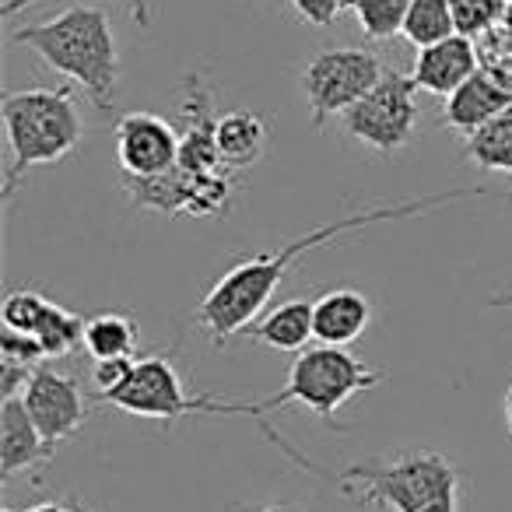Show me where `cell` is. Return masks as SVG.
<instances>
[{
  "mask_svg": "<svg viewBox=\"0 0 512 512\" xmlns=\"http://www.w3.org/2000/svg\"><path fill=\"white\" fill-rule=\"evenodd\" d=\"M386 383L383 369H369L358 362L348 348H334V344H320V348H306L295 355L292 369H288V386L274 397L260 400V411H278L288 404H302L323 421H337V411L348 404L351 397L365 390H376Z\"/></svg>",
  "mask_w": 512,
  "mask_h": 512,
  "instance_id": "5b68a950",
  "label": "cell"
},
{
  "mask_svg": "<svg viewBox=\"0 0 512 512\" xmlns=\"http://www.w3.org/2000/svg\"><path fill=\"white\" fill-rule=\"evenodd\" d=\"M137 323L127 313H99L85 323V351L92 362L102 358H137Z\"/></svg>",
  "mask_w": 512,
  "mask_h": 512,
  "instance_id": "ac0fdd59",
  "label": "cell"
},
{
  "mask_svg": "<svg viewBox=\"0 0 512 512\" xmlns=\"http://www.w3.org/2000/svg\"><path fill=\"white\" fill-rule=\"evenodd\" d=\"M25 512H74V502H71V498H60V502H39V505H32V509H25Z\"/></svg>",
  "mask_w": 512,
  "mask_h": 512,
  "instance_id": "f1b7e54d",
  "label": "cell"
},
{
  "mask_svg": "<svg viewBox=\"0 0 512 512\" xmlns=\"http://www.w3.org/2000/svg\"><path fill=\"white\" fill-rule=\"evenodd\" d=\"M386 67L376 53L355 50H323L302 67V95L313 113V127L323 130L330 116H344L355 102H362L383 81Z\"/></svg>",
  "mask_w": 512,
  "mask_h": 512,
  "instance_id": "52a82bcc",
  "label": "cell"
},
{
  "mask_svg": "<svg viewBox=\"0 0 512 512\" xmlns=\"http://www.w3.org/2000/svg\"><path fill=\"white\" fill-rule=\"evenodd\" d=\"M53 309H57V302L43 299L39 292L15 288V292H8V299H4L0 316H4V330H18V334L36 337L39 330L46 327V320L53 316Z\"/></svg>",
  "mask_w": 512,
  "mask_h": 512,
  "instance_id": "7402d4cb",
  "label": "cell"
},
{
  "mask_svg": "<svg viewBox=\"0 0 512 512\" xmlns=\"http://www.w3.org/2000/svg\"><path fill=\"white\" fill-rule=\"evenodd\" d=\"M449 8H453V22L460 36L481 39L484 32L498 29L505 22L509 0H449Z\"/></svg>",
  "mask_w": 512,
  "mask_h": 512,
  "instance_id": "603a6c76",
  "label": "cell"
},
{
  "mask_svg": "<svg viewBox=\"0 0 512 512\" xmlns=\"http://www.w3.org/2000/svg\"><path fill=\"white\" fill-rule=\"evenodd\" d=\"M218 151L225 169H249L267 151V123L249 109H232V113L218 116Z\"/></svg>",
  "mask_w": 512,
  "mask_h": 512,
  "instance_id": "e0dca14e",
  "label": "cell"
},
{
  "mask_svg": "<svg viewBox=\"0 0 512 512\" xmlns=\"http://www.w3.org/2000/svg\"><path fill=\"white\" fill-rule=\"evenodd\" d=\"M0 512H15V509H0Z\"/></svg>",
  "mask_w": 512,
  "mask_h": 512,
  "instance_id": "e575fe53",
  "label": "cell"
},
{
  "mask_svg": "<svg viewBox=\"0 0 512 512\" xmlns=\"http://www.w3.org/2000/svg\"><path fill=\"white\" fill-rule=\"evenodd\" d=\"M106 404L120 407L137 418L151 421H172L186 418V414H211V418H228V414H242V418H264L260 400H246V404H232V400H214V397H190L183 390L176 365L162 355L137 358L130 379L106 397Z\"/></svg>",
  "mask_w": 512,
  "mask_h": 512,
  "instance_id": "8992f818",
  "label": "cell"
},
{
  "mask_svg": "<svg viewBox=\"0 0 512 512\" xmlns=\"http://www.w3.org/2000/svg\"><path fill=\"white\" fill-rule=\"evenodd\" d=\"M235 172L197 176L186 169H169L162 176H123V190L144 211L158 214H193V218H218L232 207Z\"/></svg>",
  "mask_w": 512,
  "mask_h": 512,
  "instance_id": "9c48e42d",
  "label": "cell"
},
{
  "mask_svg": "<svg viewBox=\"0 0 512 512\" xmlns=\"http://www.w3.org/2000/svg\"><path fill=\"white\" fill-rule=\"evenodd\" d=\"M470 197H488V190H481V186H467V190L432 193V197H411V200H397V204L365 207V211L344 214V218H337V221L309 228V232L288 239L285 246L249 256V260L235 264L232 271L221 274V278L211 285V292L200 299L193 320H197V327L204 330L214 344H225L228 337L242 334L249 323H256L260 316H264L267 302L274 299V292L281 288V281L288 278V271H292L306 253H313V249L341 239V235L365 232L369 225H386V221L411 218V214L432 211V207L456 204V200H470Z\"/></svg>",
  "mask_w": 512,
  "mask_h": 512,
  "instance_id": "6da1fadb",
  "label": "cell"
},
{
  "mask_svg": "<svg viewBox=\"0 0 512 512\" xmlns=\"http://www.w3.org/2000/svg\"><path fill=\"white\" fill-rule=\"evenodd\" d=\"M134 365H137V358H102V362H95L92 365L95 393L106 400L113 390H120V386L130 379V372H134Z\"/></svg>",
  "mask_w": 512,
  "mask_h": 512,
  "instance_id": "d4e9b609",
  "label": "cell"
},
{
  "mask_svg": "<svg viewBox=\"0 0 512 512\" xmlns=\"http://www.w3.org/2000/svg\"><path fill=\"white\" fill-rule=\"evenodd\" d=\"M53 456H57V446L43 439L25 400L4 397V407H0V477L11 481L18 474H29L32 467L50 463Z\"/></svg>",
  "mask_w": 512,
  "mask_h": 512,
  "instance_id": "7c38bea8",
  "label": "cell"
},
{
  "mask_svg": "<svg viewBox=\"0 0 512 512\" xmlns=\"http://www.w3.org/2000/svg\"><path fill=\"white\" fill-rule=\"evenodd\" d=\"M22 400L50 446L74 439L81 432V425L92 418V407H88V397L78 386V379L50 369V365H39L32 372L22 390Z\"/></svg>",
  "mask_w": 512,
  "mask_h": 512,
  "instance_id": "30bf717a",
  "label": "cell"
},
{
  "mask_svg": "<svg viewBox=\"0 0 512 512\" xmlns=\"http://www.w3.org/2000/svg\"><path fill=\"white\" fill-rule=\"evenodd\" d=\"M414 95H418V85L411 74L386 71L383 81L344 113V130L379 155H397L400 148L411 144L414 127H418V99Z\"/></svg>",
  "mask_w": 512,
  "mask_h": 512,
  "instance_id": "ba28073f",
  "label": "cell"
},
{
  "mask_svg": "<svg viewBox=\"0 0 512 512\" xmlns=\"http://www.w3.org/2000/svg\"><path fill=\"white\" fill-rule=\"evenodd\" d=\"M505 421H509V432H512V386L505 390Z\"/></svg>",
  "mask_w": 512,
  "mask_h": 512,
  "instance_id": "4dcf8cb0",
  "label": "cell"
},
{
  "mask_svg": "<svg viewBox=\"0 0 512 512\" xmlns=\"http://www.w3.org/2000/svg\"><path fill=\"white\" fill-rule=\"evenodd\" d=\"M512 106V92L505 85H498L491 74L477 71L474 78H467L453 95H446V106H442V123L449 130L467 141L481 127H488L495 116H502Z\"/></svg>",
  "mask_w": 512,
  "mask_h": 512,
  "instance_id": "5bb4252c",
  "label": "cell"
},
{
  "mask_svg": "<svg viewBox=\"0 0 512 512\" xmlns=\"http://www.w3.org/2000/svg\"><path fill=\"white\" fill-rule=\"evenodd\" d=\"M228 512H302V509H295V505H288V502H271V505H253V502H239V505H232Z\"/></svg>",
  "mask_w": 512,
  "mask_h": 512,
  "instance_id": "83f0119b",
  "label": "cell"
},
{
  "mask_svg": "<svg viewBox=\"0 0 512 512\" xmlns=\"http://www.w3.org/2000/svg\"><path fill=\"white\" fill-rule=\"evenodd\" d=\"M449 36H456V22H453L449 0H414L411 11H407V22H404L407 43L425 50V46H435Z\"/></svg>",
  "mask_w": 512,
  "mask_h": 512,
  "instance_id": "ffe728a7",
  "label": "cell"
},
{
  "mask_svg": "<svg viewBox=\"0 0 512 512\" xmlns=\"http://www.w3.org/2000/svg\"><path fill=\"white\" fill-rule=\"evenodd\" d=\"M348 495L390 512H460V477L449 456L432 449L400 453L390 463H355L334 474Z\"/></svg>",
  "mask_w": 512,
  "mask_h": 512,
  "instance_id": "277c9868",
  "label": "cell"
},
{
  "mask_svg": "<svg viewBox=\"0 0 512 512\" xmlns=\"http://www.w3.org/2000/svg\"><path fill=\"white\" fill-rule=\"evenodd\" d=\"M344 8H355V0H344Z\"/></svg>",
  "mask_w": 512,
  "mask_h": 512,
  "instance_id": "836d02e7",
  "label": "cell"
},
{
  "mask_svg": "<svg viewBox=\"0 0 512 512\" xmlns=\"http://www.w3.org/2000/svg\"><path fill=\"white\" fill-rule=\"evenodd\" d=\"M11 43L29 46L46 67L71 78L99 109H113L120 81V50L113 25L99 8H67L57 18L11 32Z\"/></svg>",
  "mask_w": 512,
  "mask_h": 512,
  "instance_id": "7a4b0ae2",
  "label": "cell"
},
{
  "mask_svg": "<svg viewBox=\"0 0 512 512\" xmlns=\"http://www.w3.org/2000/svg\"><path fill=\"white\" fill-rule=\"evenodd\" d=\"M411 4L414 0H355V15L365 39L383 43V39L404 36V22Z\"/></svg>",
  "mask_w": 512,
  "mask_h": 512,
  "instance_id": "44dd1931",
  "label": "cell"
},
{
  "mask_svg": "<svg viewBox=\"0 0 512 512\" xmlns=\"http://www.w3.org/2000/svg\"><path fill=\"white\" fill-rule=\"evenodd\" d=\"M123 176H162L179 162V134L155 113H123L113 130Z\"/></svg>",
  "mask_w": 512,
  "mask_h": 512,
  "instance_id": "8fae6325",
  "label": "cell"
},
{
  "mask_svg": "<svg viewBox=\"0 0 512 512\" xmlns=\"http://www.w3.org/2000/svg\"><path fill=\"white\" fill-rule=\"evenodd\" d=\"M29 4H39V0H4V18H15L18 11H25ZM130 4V15H134V25L137 29H148L151 25V0H127Z\"/></svg>",
  "mask_w": 512,
  "mask_h": 512,
  "instance_id": "4316f807",
  "label": "cell"
},
{
  "mask_svg": "<svg viewBox=\"0 0 512 512\" xmlns=\"http://www.w3.org/2000/svg\"><path fill=\"white\" fill-rule=\"evenodd\" d=\"M246 334L274 351H295L299 355L316 337V302L285 299L281 306L267 309L256 323H249Z\"/></svg>",
  "mask_w": 512,
  "mask_h": 512,
  "instance_id": "2e32d148",
  "label": "cell"
},
{
  "mask_svg": "<svg viewBox=\"0 0 512 512\" xmlns=\"http://www.w3.org/2000/svg\"><path fill=\"white\" fill-rule=\"evenodd\" d=\"M71 502H74V512H95L92 505H85V502H81V498H71Z\"/></svg>",
  "mask_w": 512,
  "mask_h": 512,
  "instance_id": "1f68e13d",
  "label": "cell"
},
{
  "mask_svg": "<svg viewBox=\"0 0 512 512\" xmlns=\"http://www.w3.org/2000/svg\"><path fill=\"white\" fill-rule=\"evenodd\" d=\"M292 8L306 25L327 29V25L344 11V0H292Z\"/></svg>",
  "mask_w": 512,
  "mask_h": 512,
  "instance_id": "484cf974",
  "label": "cell"
},
{
  "mask_svg": "<svg viewBox=\"0 0 512 512\" xmlns=\"http://www.w3.org/2000/svg\"><path fill=\"white\" fill-rule=\"evenodd\" d=\"M491 306H512V285L505 288L502 295H495V299H491Z\"/></svg>",
  "mask_w": 512,
  "mask_h": 512,
  "instance_id": "f546056e",
  "label": "cell"
},
{
  "mask_svg": "<svg viewBox=\"0 0 512 512\" xmlns=\"http://www.w3.org/2000/svg\"><path fill=\"white\" fill-rule=\"evenodd\" d=\"M477 43V60H481V71L491 74L498 85H505L512 92V29L509 25H498V29L484 32Z\"/></svg>",
  "mask_w": 512,
  "mask_h": 512,
  "instance_id": "cb8c5ba5",
  "label": "cell"
},
{
  "mask_svg": "<svg viewBox=\"0 0 512 512\" xmlns=\"http://www.w3.org/2000/svg\"><path fill=\"white\" fill-rule=\"evenodd\" d=\"M372 323V302L355 288H334L316 299V341L348 348Z\"/></svg>",
  "mask_w": 512,
  "mask_h": 512,
  "instance_id": "9a60e30c",
  "label": "cell"
},
{
  "mask_svg": "<svg viewBox=\"0 0 512 512\" xmlns=\"http://www.w3.org/2000/svg\"><path fill=\"white\" fill-rule=\"evenodd\" d=\"M505 25L512 29V0H509V8H505Z\"/></svg>",
  "mask_w": 512,
  "mask_h": 512,
  "instance_id": "d6a6232c",
  "label": "cell"
},
{
  "mask_svg": "<svg viewBox=\"0 0 512 512\" xmlns=\"http://www.w3.org/2000/svg\"><path fill=\"white\" fill-rule=\"evenodd\" d=\"M463 151L467 158L484 172H509L512 176V106L505 109L502 116L481 127L474 137L463 141ZM512 200V193H509Z\"/></svg>",
  "mask_w": 512,
  "mask_h": 512,
  "instance_id": "d6986e66",
  "label": "cell"
},
{
  "mask_svg": "<svg viewBox=\"0 0 512 512\" xmlns=\"http://www.w3.org/2000/svg\"><path fill=\"white\" fill-rule=\"evenodd\" d=\"M477 71H481V60H477V43L456 32V36L442 39V43L418 50V60H414L411 78H414V85H418L421 92L446 99V95H453L463 81L474 78Z\"/></svg>",
  "mask_w": 512,
  "mask_h": 512,
  "instance_id": "4fadbf2b",
  "label": "cell"
},
{
  "mask_svg": "<svg viewBox=\"0 0 512 512\" xmlns=\"http://www.w3.org/2000/svg\"><path fill=\"white\" fill-rule=\"evenodd\" d=\"M4 130H8L11 165L4 176V200L15 197L18 183L36 165H53L67 158L85 137L78 102L71 85L64 88H25L4 92L0 99Z\"/></svg>",
  "mask_w": 512,
  "mask_h": 512,
  "instance_id": "3957f363",
  "label": "cell"
}]
</instances>
